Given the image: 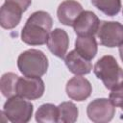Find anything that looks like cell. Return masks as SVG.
Listing matches in <instances>:
<instances>
[{
  "instance_id": "13",
  "label": "cell",
  "mask_w": 123,
  "mask_h": 123,
  "mask_svg": "<svg viewBox=\"0 0 123 123\" xmlns=\"http://www.w3.org/2000/svg\"><path fill=\"white\" fill-rule=\"evenodd\" d=\"M64 62L69 71L75 75L88 74L92 69L90 61L81 56L76 50L70 51L64 57Z\"/></svg>"
},
{
  "instance_id": "12",
  "label": "cell",
  "mask_w": 123,
  "mask_h": 123,
  "mask_svg": "<svg viewBox=\"0 0 123 123\" xmlns=\"http://www.w3.org/2000/svg\"><path fill=\"white\" fill-rule=\"evenodd\" d=\"M83 12L82 5L75 0H65L58 8L57 15L59 21L66 26H73L77 17Z\"/></svg>"
},
{
  "instance_id": "7",
  "label": "cell",
  "mask_w": 123,
  "mask_h": 123,
  "mask_svg": "<svg viewBox=\"0 0 123 123\" xmlns=\"http://www.w3.org/2000/svg\"><path fill=\"white\" fill-rule=\"evenodd\" d=\"M45 86L40 77H19L17 83V95L27 99L36 100L44 93Z\"/></svg>"
},
{
  "instance_id": "21",
  "label": "cell",
  "mask_w": 123,
  "mask_h": 123,
  "mask_svg": "<svg viewBox=\"0 0 123 123\" xmlns=\"http://www.w3.org/2000/svg\"><path fill=\"white\" fill-rule=\"evenodd\" d=\"M119 56H120V59L123 62V44L119 46Z\"/></svg>"
},
{
  "instance_id": "5",
  "label": "cell",
  "mask_w": 123,
  "mask_h": 123,
  "mask_svg": "<svg viewBox=\"0 0 123 123\" xmlns=\"http://www.w3.org/2000/svg\"><path fill=\"white\" fill-rule=\"evenodd\" d=\"M100 44L106 47H119L123 44V25L116 21H102L97 31Z\"/></svg>"
},
{
  "instance_id": "19",
  "label": "cell",
  "mask_w": 123,
  "mask_h": 123,
  "mask_svg": "<svg viewBox=\"0 0 123 123\" xmlns=\"http://www.w3.org/2000/svg\"><path fill=\"white\" fill-rule=\"evenodd\" d=\"M109 99L114 107L123 108V83L115 88L111 89L109 95Z\"/></svg>"
},
{
  "instance_id": "10",
  "label": "cell",
  "mask_w": 123,
  "mask_h": 123,
  "mask_svg": "<svg viewBox=\"0 0 123 123\" xmlns=\"http://www.w3.org/2000/svg\"><path fill=\"white\" fill-rule=\"evenodd\" d=\"M46 43L48 49L53 55L60 59H64L69 46V37L64 30L57 28L51 31Z\"/></svg>"
},
{
  "instance_id": "16",
  "label": "cell",
  "mask_w": 123,
  "mask_h": 123,
  "mask_svg": "<svg viewBox=\"0 0 123 123\" xmlns=\"http://www.w3.org/2000/svg\"><path fill=\"white\" fill-rule=\"evenodd\" d=\"M36 120L40 123H54L59 120V110L54 104L41 105L36 112Z\"/></svg>"
},
{
  "instance_id": "8",
  "label": "cell",
  "mask_w": 123,
  "mask_h": 123,
  "mask_svg": "<svg viewBox=\"0 0 123 123\" xmlns=\"http://www.w3.org/2000/svg\"><path fill=\"white\" fill-rule=\"evenodd\" d=\"M65 90L70 99L81 102L85 101L90 96L92 86L87 79L82 77L81 75H76L67 82Z\"/></svg>"
},
{
  "instance_id": "17",
  "label": "cell",
  "mask_w": 123,
  "mask_h": 123,
  "mask_svg": "<svg viewBox=\"0 0 123 123\" xmlns=\"http://www.w3.org/2000/svg\"><path fill=\"white\" fill-rule=\"evenodd\" d=\"M59 120L62 123H74L78 118V108L72 102H62L58 106Z\"/></svg>"
},
{
  "instance_id": "18",
  "label": "cell",
  "mask_w": 123,
  "mask_h": 123,
  "mask_svg": "<svg viewBox=\"0 0 123 123\" xmlns=\"http://www.w3.org/2000/svg\"><path fill=\"white\" fill-rule=\"evenodd\" d=\"M92 5L109 16L116 15L121 9V0H91Z\"/></svg>"
},
{
  "instance_id": "15",
  "label": "cell",
  "mask_w": 123,
  "mask_h": 123,
  "mask_svg": "<svg viewBox=\"0 0 123 123\" xmlns=\"http://www.w3.org/2000/svg\"><path fill=\"white\" fill-rule=\"evenodd\" d=\"M19 76L12 72H8L2 75L0 81V88L2 95L6 98H11L17 95V83Z\"/></svg>"
},
{
  "instance_id": "9",
  "label": "cell",
  "mask_w": 123,
  "mask_h": 123,
  "mask_svg": "<svg viewBox=\"0 0 123 123\" xmlns=\"http://www.w3.org/2000/svg\"><path fill=\"white\" fill-rule=\"evenodd\" d=\"M98 16L91 11H83L73 24V29L78 36H94L100 26Z\"/></svg>"
},
{
  "instance_id": "14",
  "label": "cell",
  "mask_w": 123,
  "mask_h": 123,
  "mask_svg": "<svg viewBox=\"0 0 123 123\" xmlns=\"http://www.w3.org/2000/svg\"><path fill=\"white\" fill-rule=\"evenodd\" d=\"M75 50L86 60H92L97 54V42L94 36H78Z\"/></svg>"
},
{
  "instance_id": "6",
  "label": "cell",
  "mask_w": 123,
  "mask_h": 123,
  "mask_svg": "<svg viewBox=\"0 0 123 123\" xmlns=\"http://www.w3.org/2000/svg\"><path fill=\"white\" fill-rule=\"evenodd\" d=\"M88 118L94 123L110 122L115 113V107L106 98H98L90 102L86 109Z\"/></svg>"
},
{
  "instance_id": "3",
  "label": "cell",
  "mask_w": 123,
  "mask_h": 123,
  "mask_svg": "<svg viewBox=\"0 0 123 123\" xmlns=\"http://www.w3.org/2000/svg\"><path fill=\"white\" fill-rule=\"evenodd\" d=\"M17 67L25 77H41L47 71L48 60L43 52L29 49L19 55Z\"/></svg>"
},
{
  "instance_id": "11",
  "label": "cell",
  "mask_w": 123,
  "mask_h": 123,
  "mask_svg": "<svg viewBox=\"0 0 123 123\" xmlns=\"http://www.w3.org/2000/svg\"><path fill=\"white\" fill-rule=\"evenodd\" d=\"M22 9L12 2L5 1L0 11V25L4 29H13L22 17Z\"/></svg>"
},
{
  "instance_id": "22",
  "label": "cell",
  "mask_w": 123,
  "mask_h": 123,
  "mask_svg": "<svg viewBox=\"0 0 123 123\" xmlns=\"http://www.w3.org/2000/svg\"><path fill=\"white\" fill-rule=\"evenodd\" d=\"M121 109H122V111H123V108H121Z\"/></svg>"
},
{
  "instance_id": "20",
  "label": "cell",
  "mask_w": 123,
  "mask_h": 123,
  "mask_svg": "<svg viewBox=\"0 0 123 123\" xmlns=\"http://www.w3.org/2000/svg\"><path fill=\"white\" fill-rule=\"evenodd\" d=\"M8 2H12V3H15L16 5H18L23 12L27 11V9L30 7L31 3H32V0H6Z\"/></svg>"
},
{
  "instance_id": "1",
  "label": "cell",
  "mask_w": 123,
  "mask_h": 123,
  "mask_svg": "<svg viewBox=\"0 0 123 123\" xmlns=\"http://www.w3.org/2000/svg\"><path fill=\"white\" fill-rule=\"evenodd\" d=\"M53 19L44 11L33 12L21 31V39L28 45H43L47 42Z\"/></svg>"
},
{
  "instance_id": "2",
  "label": "cell",
  "mask_w": 123,
  "mask_h": 123,
  "mask_svg": "<svg viewBox=\"0 0 123 123\" xmlns=\"http://www.w3.org/2000/svg\"><path fill=\"white\" fill-rule=\"evenodd\" d=\"M94 74L110 90L123 83V69L119 66L115 58L111 55L103 56L96 62Z\"/></svg>"
},
{
  "instance_id": "4",
  "label": "cell",
  "mask_w": 123,
  "mask_h": 123,
  "mask_svg": "<svg viewBox=\"0 0 123 123\" xmlns=\"http://www.w3.org/2000/svg\"><path fill=\"white\" fill-rule=\"evenodd\" d=\"M33 111L34 107L31 102L19 95H15L6 101L2 112L11 122L26 123L32 118Z\"/></svg>"
}]
</instances>
